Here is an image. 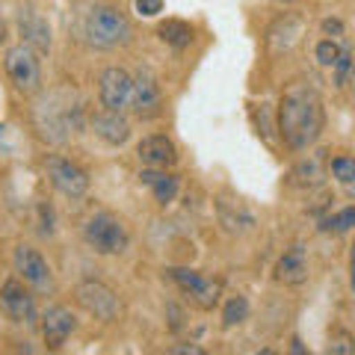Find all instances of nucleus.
<instances>
[{
	"label": "nucleus",
	"instance_id": "f257e3e1",
	"mask_svg": "<svg viewBox=\"0 0 355 355\" xmlns=\"http://www.w3.org/2000/svg\"><path fill=\"white\" fill-rule=\"evenodd\" d=\"M275 128L287 148L308 151L314 146L326 128V107L317 89L305 80L287 86L282 92L279 113H275Z\"/></svg>",
	"mask_w": 355,
	"mask_h": 355
},
{
	"label": "nucleus",
	"instance_id": "f03ea898",
	"mask_svg": "<svg viewBox=\"0 0 355 355\" xmlns=\"http://www.w3.org/2000/svg\"><path fill=\"white\" fill-rule=\"evenodd\" d=\"M80 33H83V42L89 48L116 51V48H125V44L133 39V24L119 6L95 3V6H89V12L83 15Z\"/></svg>",
	"mask_w": 355,
	"mask_h": 355
},
{
	"label": "nucleus",
	"instance_id": "7ed1b4c3",
	"mask_svg": "<svg viewBox=\"0 0 355 355\" xmlns=\"http://www.w3.org/2000/svg\"><path fill=\"white\" fill-rule=\"evenodd\" d=\"M83 240L95 254H125L130 246V231L116 214L98 210L83 222Z\"/></svg>",
	"mask_w": 355,
	"mask_h": 355
},
{
	"label": "nucleus",
	"instance_id": "20e7f679",
	"mask_svg": "<svg viewBox=\"0 0 355 355\" xmlns=\"http://www.w3.org/2000/svg\"><path fill=\"white\" fill-rule=\"evenodd\" d=\"M39 57H42V53L33 51L30 44H24V42H18V44H12V48L6 51L3 69H6L9 83L15 86V92H21V95H36V92H42L44 77H42Z\"/></svg>",
	"mask_w": 355,
	"mask_h": 355
},
{
	"label": "nucleus",
	"instance_id": "39448f33",
	"mask_svg": "<svg viewBox=\"0 0 355 355\" xmlns=\"http://www.w3.org/2000/svg\"><path fill=\"white\" fill-rule=\"evenodd\" d=\"M169 282L187 296V302L196 305L198 311H214L222 299V284L216 279H207L198 270H187V266H169L166 270Z\"/></svg>",
	"mask_w": 355,
	"mask_h": 355
},
{
	"label": "nucleus",
	"instance_id": "423d86ee",
	"mask_svg": "<svg viewBox=\"0 0 355 355\" xmlns=\"http://www.w3.org/2000/svg\"><path fill=\"white\" fill-rule=\"evenodd\" d=\"M77 305H80L89 317L101 320V323H116L121 317V299L110 284L98 282V279H83L74 287Z\"/></svg>",
	"mask_w": 355,
	"mask_h": 355
},
{
	"label": "nucleus",
	"instance_id": "0eeeda50",
	"mask_svg": "<svg viewBox=\"0 0 355 355\" xmlns=\"http://www.w3.org/2000/svg\"><path fill=\"white\" fill-rule=\"evenodd\" d=\"M42 169L48 175L51 187L65 198H83L89 193V172L80 163H74L62 154H48L42 160Z\"/></svg>",
	"mask_w": 355,
	"mask_h": 355
},
{
	"label": "nucleus",
	"instance_id": "6e6552de",
	"mask_svg": "<svg viewBox=\"0 0 355 355\" xmlns=\"http://www.w3.org/2000/svg\"><path fill=\"white\" fill-rule=\"evenodd\" d=\"M12 263H15V275L30 287V291L53 293V287H57V284H53V270H51V263L44 261V254L39 249L21 243V246H15Z\"/></svg>",
	"mask_w": 355,
	"mask_h": 355
},
{
	"label": "nucleus",
	"instance_id": "1a4fd4ad",
	"mask_svg": "<svg viewBox=\"0 0 355 355\" xmlns=\"http://www.w3.org/2000/svg\"><path fill=\"white\" fill-rule=\"evenodd\" d=\"M0 311L21 326H36L39 323V311H36V296L33 291L15 275L0 284Z\"/></svg>",
	"mask_w": 355,
	"mask_h": 355
},
{
	"label": "nucleus",
	"instance_id": "9d476101",
	"mask_svg": "<svg viewBox=\"0 0 355 355\" xmlns=\"http://www.w3.org/2000/svg\"><path fill=\"white\" fill-rule=\"evenodd\" d=\"M77 116H80V107L57 104V98H48V104H42L36 110V128L44 139L65 142L77 128Z\"/></svg>",
	"mask_w": 355,
	"mask_h": 355
},
{
	"label": "nucleus",
	"instance_id": "9b49d317",
	"mask_svg": "<svg viewBox=\"0 0 355 355\" xmlns=\"http://www.w3.org/2000/svg\"><path fill=\"white\" fill-rule=\"evenodd\" d=\"M98 98H101L104 110L113 113H125L130 110V98H133V74L119 65H110L98 77Z\"/></svg>",
	"mask_w": 355,
	"mask_h": 355
},
{
	"label": "nucleus",
	"instance_id": "f8f14e48",
	"mask_svg": "<svg viewBox=\"0 0 355 355\" xmlns=\"http://www.w3.org/2000/svg\"><path fill=\"white\" fill-rule=\"evenodd\" d=\"M130 113L137 119H154V116L163 113V89H160V80L148 69L133 74Z\"/></svg>",
	"mask_w": 355,
	"mask_h": 355
},
{
	"label": "nucleus",
	"instance_id": "ddd939ff",
	"mask_svg": "<svg viewBox=\"0 0 355 355\" xmlns=\"http://www.w3.org/2000/svg\"><path fill=\"white\" fill-rule=\"evenodd\" d=\"M137 157L146 169H172L178 163V146L172 142V137H166V133H151V137L139 139Z\"/></svg>",
	"mask_w": 355,
	"mask_h": 355
},
{
	"label": "nucleus",
	"instance_id": "4468645a",
	"mask_svg": "<svg viewBox=\"0 0 355 355\" xmlns=\"http://www.w3.org/2000/svg\"><path fill=\"white\" fill-rule=\"evenodd\" d=\"M39 326H42V338H44V343H48V349H60L62 343L77 331V317L65 305H51L42 314Z\"/></svg>",
	"mask_w": 355,
	"mask_h": 355
},
{
	"label": "nucleus",
	"instance_id": "2eb2a0df",
	"mask_svg": "<svg viewBox=\"0 0 355 355\" xmlns=\"http://www.w3.org/2000/svg\"><path fill=\"white\" fill-rule=\"evenodd\" d=\"M302 36H305V21L293 12H284L266 30V48L272 53H291Z\"/></svg>",
	"mask_w": 355,
	"mask_h": 355
},
{
	"label": "nucleus",
	"instance_id": "dca6fc26",
	"mask_svg": "<svg viewBox=\"0 0 355 355\" xmlns=\"http://www.w3.org/2000/svg\"><path fill=\"white\" fill-rule=\"evenodd\" d=\"M275 282L287 284V287L308 282V252H305L302 243H293V246L279 258V263H275Z\"/></svg>",
	"mask_w": 355,
	"mask_h": 355
},
{
	"label": "nucleus",
	"instance_id": "f3484780",
	"mask_svg": "<svg viewBox=\"0 0 355 355\" xmlns=\"http://www.w3.org/2000/svg\"><path fill=\"white\" fill-rule=\"evenodd\" d=\"M92 133L98 139H104L110 148H121L130 139V121L125 119V113L104 110V113L92 116Z\"/></svg>",
	"mask_w": 355,
	"mask_h": 355
},
{
	"label": "nucleus",
	"instance_id": "a211bd4d",
	"mask_svg": "<svg viewBox=\"0 0 355 355\" xmlns=\"http://www.w3.org/2000/svg\"><path fill=\"white\" fill-rule=\"evenodd\" d=\"M18 27H21V42L30 44L33 51H39V53L51 51V27L39 12H33V9H21Z\"/></svg>",
	"mask_w": 355,
	"mask_h": 355
},
{
	"label": "nucleus",
	"instance_id": "6ab92c4d",
	"mask_svg": "<svg viewBox=\"0 0 355 355\" xmlns=\"http://www.w3.org/2000/svg\"><path fill=\"white\" fill-rule=\"evenodd\" d=\"M139 178H142V184H146V187H151L157 205H163V207L172 205L178 190H181V181H178L175 175H169V169H146Z\"/></svg>",
	"mask_w": 355,
	"mask_h": 355
},
{
	"label": "nucleus",
	"instance_id": "aec40b11",
	"mask_svg": "<svg viewBox=\"0 0 355 355\" xmlns=\"http://www.w3.org/2000/svg\"><path fill=\"white\" fill-rule=\"evenodd\" d=\"M157 36H160L163 44H169V48L184 51V48H190V44H193L196 33H193V27L187 24V21H181V18H166V21H160Z\"/></svg>",
	"mask_w": 355,
	"mask_h": 355
},
{
	"label": "nucleus",
	"instance_id": "412c9836",
	"mask_svg": "<svg viewBox=\"0 0 355 355\" xmlns=\"http://www.w3.org/2000/svg\"><path fill=\"white\" fill-rule=\"evenodd\" d=\"M249 320V299L246 296H228L222 308V329H234Z\"/></svg>",
	"mask_w": 355,
	"mask_h": 355
},
{
	"label": "nucleus",
	"instance_id": "4be33fe9",
	"mask_svg": "<svg viewBox=\"0 0 355 355\" xmlns=\"http://www.w3.org/2000/svg\"><path fill=\"white\" fill-rule=\"evenodd\" d=\"M340 53H343V48L331 36L323 39V42H317V48H314V57H317V62L323 65V69H335V62L340 60Z\"/></svg>",
	"mask_w": 355,
	"mask_h": 355
},
{
	"label": "nucleus",
	"instance_id": "5701e85b",
	"mask_svg": "<svg viewBox=\"0 0 355 355\" xmlns=\"http://www.w3.org/2000/svg\"><path fill=\"white\" fill-rule=\"evenodd\" d=\"M329 172L335 175V181L340 187H347L355 181V157H347V154H340V157H335L329 163Z\"/></svg>",
	"mask_w": 355,
	"mask_h": 355
},
{
	"label": "nucleus",
	"instance_id": "b1692460",
	"mask_svg": "<svg viewBox=\"0 0 355 355\" xmlns=\"http://www.w3.org/2000/svg\"><path fill=\"white\" fill-rule=\"evenodd\" d=\"M326 228H329V231H349V228H355V205L338 210L335 216H329Z\"/></svg>",
	"mask_w": 355,
	"mask_h": 355
},
{
	"label": "nucleus",
	"instance_id": "393cba45",
	"mask_svg": "<svg viewBox=\"0 0 355 355\" xmlns=\"http://www.w3.org/2000/svg\"><path fill=\"white\" fill-rule=\"evenodd\" d=\"M329 352H343V355H349L355 352V340L347 335V331H335L329 340Z\"/></svg>",
	"mask_w": 355,
	"mask_h": 355
},
{
	"label": "nucleus",
	"instance_id": "a878e982",
	"mask_svg": "<svg viewBox=\"0 0 355 355\" xmlns=\"http://www.w3.org/2000/svg\"><path fill=\"white\" fill-rule=\"evenodd\" d=\"M133 3H137V12L142 18H157L166 9V0H133Z\"/></svg>",
	"mask_w": 355,
	"mask_h": 355
},
{
	"label": "nucleus",
	"instance_id": "bb28decb",
	"mask_svg": "<svg viewBox=\"0 0 355 355\" xmlns=\"http://www.w3.org/2000/svg\"><path fill=\"white\" fill-rule=\"evenodd\" d=\"M343 27H340V21L338 18H326L323 21V33H340Z\"/></svg>",
	"mask_w": 355,
	"mask_h": 355
},
{
	"label": "nucleus",
	"instance_id": "cd10ccee",
	"mask_svg": "<svg viewBox=\"0 0 355 355\" xmlns=\"http://www.w3.org/2000/svg\"><path fill=\"white\" fill-rule=\"evenodd\" d=\"M169 352H190V355H205V349H202V347H175V349H169Z\"/></svg>",
	"mask_w": 355,
	"mask_h": 355
},
{
	"label": "nucleus",
	"instance_id": "c85d7f7f",
	"mask_svg": "<svg viewBox=\"0 0 355 355\" xmlns=\"http://www.w3.org/2000/svg\"><path fill=\"white\" fill-rule=\"evenodd\" d=\"M6 39H9V33H6V21H3V15H0V48L6 44Z\"/></svg>",
	"mask_w": 355,
	"mask_h": 355
},
{
	"label": "nucleus",
	"instance_id": "c756f323",
	"mask_svg": "<svg viewBox=\"0 0 355 355\" xmlns=\"http://www.w3.org/2000/svg\"><path fill=\"white\" fill-rule=\"evenodd\" d=\"M349 279H352V291H355V246H352V258H349Z\"/></svg>",
	"mask_w": 355,
	"mask_h": 355
},
{
	"label": "nucleus",
	"instance_id": "7c9ffc66",
	"mask_svg": "<svg viewBox=\"0 0 355 355\" xmlns=\"http://www.w3.org/2000/svg\"><path fill=\"white\" fill-rule=\"evenodd\" d=\"M347 83L352 86V95H355V60H352V71H349V80Z\"/></svg>",
	"mask_w": 355,
	"mask_h": 355
},
{
	"label": "nucleus",
	"instance_id": "2f4dec72",
	"mask_svg": "<svg viewBox=\"0 0 355 355\" xmlns=\"http://www.w3.org/2000/svg\"><path fill=\"white\" fill-rule=\"evenodd\" d=\"M343 190H347V196H349V198H355V181H352V184H347Z\"/></svg>",
	"mask_w": 355,
	"mask_h": 355
}]
</instances>
